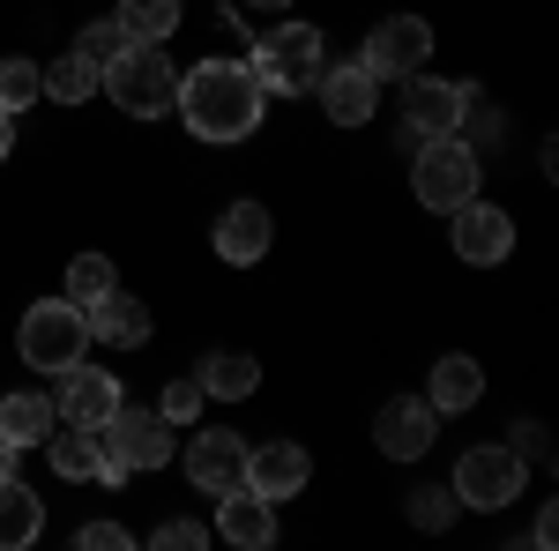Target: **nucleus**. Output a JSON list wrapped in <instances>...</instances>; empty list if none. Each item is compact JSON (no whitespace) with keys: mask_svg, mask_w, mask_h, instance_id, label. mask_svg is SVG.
Returning <instances> with one entry per match:
<instances>
[{"mask_svg":"<svg viewBox=\"0 0 559 551\" xmlns=\"http://www.w3.org/2000/svg\"><path fill=\"white\" fill-rule=\"evenodd\" d=\"M261 105H269V89L247 60H202V68H187L179 75V112H187V128L194 142H216V149H231V142H247L261 128Z\"/></svg>","mask_w":559,"mask_h":551,"instance_id":"obj_1","label":"nucleus"},{"mask_svg":"<svg viewBox=\"0 0 559 551\" xmlns=\"http://www.w3.org/2000/svg\"><path fill=\"white\" fill-rule=\"evenodd\" d=\"M97 83L112 89V105L128 120H165V112H179V68H173L165 45H128Z\"/></svg>","mask_w":559,"mask_h":551,"instance_id":"obj_2","label":"nucleus"},{"mask_svg":"<svg viewBox=\"0 0 559 551\" xmlns=\"http://www.w3.org/2000/svg\"><path fill=\"white\" fill-rule=\"evenodd\" d=\"M247 68L261 75V89H276V97H299V89L321 83V68H329V45L313 23H276V31H261L254 52H247Z\"/></svg>","mask_w":559,"mask_h":551,"instance_id":"obj_3","label":"nucleus"},{"mask_svg":"<svg viewBox=\"0 0 559 551\" xmlns=\"http://www.w3.org/2000/svg\"><path fill=\"white\" fill-rule=\"evenodd\" d=\"M15 350H23L31 373H68L90 350V313L75 298H38V306L23 313V328H15Z\"/></svg>","mask_w":559,"mask_h":551,"instance_id":"obj_4","label":"nucleus"},{"mask_svg":"<svg viewBox=\"0 0 559 551\" xmlns=\"http://www.w3.org/2000/svg\"><path fill=\"white\" fill-rule=\"evenodd\" d=\"M522 484H530V463H522L508 440H477V447H463L455 455V500L477 514H500V507H515L522 500Z\"/></svg>","mask_w":559,"mask_h":551,"instance_id":"obj_5","label":"nucleus"},{"mask_svg":"<svg viewBox=\"0 0 559 551\" xmlns=\"http://www.w3.org/2000/svg\"><path fill=\"white\" fill-rule=\"evenodd\" d=\"M477 179H485V165H477V149L463 142V134H432V142H418V165H411V194H418L432 216H448L455 202H471Z\"/></svg>","mask_w":559,"mask_h":551,"instance_id":"obj_6","label":"nucleus"},{"mask_svg":"<svg viewBox=\"0 0 559 551\" xmlns=\"http://www.w3.org/2000/svg\"><path fill=\"white\" fill-rule=\"evenodd\" d=\"M432 60V23L426 15H388L366 31V52H358V68L373 75V83H403V75H418Z\"/></svg>","mask_w":559,"mask_h":551,"instance_id":"obj_7","label":"nucleus"},{"mask_svg":"<svg viewBox=\"0 0 559 551\" xmlns=\"http://www.w3.org/2000/svg\"><path fill=\"white\" fill-rule=\"evenodd\" d=\"M97 447L128 469V477H134V469H165V463H173V424L157 418V410H134V403H120L112 418L97 424Z\"/></svg>","mask_w":559,"mask_h":551,"instance_id":"obj_8","label":"nucleus"},{"mask_svg":"<svg viewBox=\"0 0 559 551\" xmlns=\"http://www.w3.org/2000/svg\"><path fill=\"white\" fill-rule=\"evenodd\" d=\"M448 239H455V261H471V268H500V261L515 254V216L500 209V202H455L448 209Z\"/></svg>","mask_w":559,"mask_h":551,"instance_id":"obj_9","label":"nucleus"},{"mask_svg":"<svg viewBox=\"0 0 559 551\" xmlns=\"http://www.w3.org/2000/svg\"><path fill=\"white\" fill-rule=\"evenodd\" d=\"M403 128L418 134V142H432V134H463V120H471V83H432L426 68L418 75H403Z\"/></svg>","mask_w":559,"mask_h":551,"instance_id":"obj_10","label":"nucleus"},{"mask_svg":"<svg viewBox=\"0 0 559 551\" xmlns=\"http://www.w3.org/2000/svg\"><path fill=\"white\" fill-rule=\"evenodd\" d=\"M187 484L202 492V500H224V492H239L247 484V440L239 432H194L187 440Z\"/></svg>","mask_w":559,"mask_h":551,"instance_id":"obj_11","label":"nucleus"},{"mask_svg":"<svg viewBox=\"0 0 559 551\" xmlns=\"http://www.w3.org/2000/svg\"><path fill=\"white\" fill-rule=\"evenodd\" d=\"M120 403H128L120 373H105V366H83V358H75V366L60 373V395H52V410H60L68 424H90V432H97V424L112 418Z\"/></svg>","mask_w":559,"mask_h":551,"instance_id":"obj_12","label":"nucleus"},{"mask_svg":"<svg viewBox=\"0 0 559 551\" xmlns=\"http://www.w3.org/2000/svg\"><path fill=\"white\" fill-rule=\"evenodd\" d=\"M306 477H313V455H306L299 440H261V447H247V492H261L269 507L276 500H299Z\"/></svg>","mask_w":559,"mask_h":551,"instance_id":"obj_13","label":"nucleus"},{"mask_svg":"<svg viewBox=\"0 0 559 551\" xmlns=\"http://www.w3.org/2000/svg\"><path fill=\"white\" fill-rule=\"evenodd\" d=\"M321 112L336 120V128H366L373 112H381V83L358 68V60H336V68H321Z\"/></svg>","mask_w":559,"mask_h":551,"instance_id":"obj_14","label":"nucleus"},{"mask_svg":"<svg viewBox=\"0 0 559 551\" xmlns=\"http://www.w3.org/2000/svg\"><path fill=\"white\" fill-rule=\"evenodd\" d=\"M373 447H381L388 463H418V455L432 447V403H418V395L381 403V418H373Z\"/></svg>","mask_w":559,"mask_h":551,"instance_id":"obj_15","label":"nucleus"},{"mask_svg":"<svg viewBox=\"0 0 559 551\" xmlns=\"http://www.w3.org/2000/svg\"><path fill=\"white\" fill-rule=\"evenodd\" d=\"M269 239H276V224H269L261 202H231V209L216 216V231H210L216 261H231V268H254V261L269 254Z\"/></svg>","mask_w":559,"mask_h":551,"instance_id":"obj_16","label":"nucleus"},{"mask_svg":"<svg viewBox=\"0 0 559 551\" xmlns=\"http://www.w3.org/2000/svg\"><path fill=\"white\" fill-rule=\"evenodd\" d=\"M216 537H224V544H239V551H269V544H276V507H269L261 492L239 484V492H224V500H216Z\"/></svg>","mask_w":559,"mask_h":551,"instance_id":"obj_17","label":"nucleus"},{"mask_svg":"<svg viewBox=\"0 0 559 551\" xmlns=\"http://www.w3.org/2000/svg\"><path fill=\"white\" fill-rule=\"evenodd\" d=\"M52 424H60L52 395H38V387H15V395H0V440H15L23 455H31L38 440H52Z\"/></svg>","mask_w":559,"mask_h":551,"instance_id":"obj_18","label":"nucleus"},{"mask_svg":"<svg viewBox=\"0 0 559 551\" xmlns=\"http://www.w3.org/2000/svg\"><path fill=\"white\" fill-rule=\"evenodd\" d=\"M477 395H485V366L477 358H440L432 366V387H426V403H432V418H455V410H477Z\"/></svg>","mask_w":559,"mask_h":551,"instance_id":"obj_19","label":"nucleus"},{"mask_svg":"<svg viewBox=\"0 0 559 551\" xmlns=\"http://www.w3.org/2000/svg\"><path fill=\"white\" fill-rule=\"evenodd\" d=\"M90 336L120 343V350H142V343H150V306L128 298V291H105L97 306H90Z\"/></svg>","mask_w":559,"mask_h":551,"instance_id":"obj_20","label":"nucleus"},{"mask_svg":"<svg viewBox=\"0 0 559 551\" xmlns=\"http://www.w3.org/2000/svg\"><path fill=\"white\" fill-rule=\"evenodd\" d=\"M45 537V500L31 484L0 477V551H31Z\"/></svg>","mask_w":559,"mask_h":551,"instance_id":"obj_21","label":"nucleus"},{"mask_svg":"<svg viewBox=\"0 0 559 551\" xmlns=\"http://www.w3.org/2000/svg\"><path fill=\"white\" fill-rule=\"evenodd\" d=\"M194 381H202V395H216V403H247L261 387V366L247 350H210V358L194 366Z\"/></svg>","mask_w":559,"mask_h":551,"instance_id":"obj_22","label":"nucleus"},{"mask_svg":"<svg viewBox=\"0 0 559 551\" xmlns=\"http://www.w3.org/2000/svg\"><path fill=\"white\" fill-rule=\"evenodd\" d=\"M97 455H105V447H97L90 424H68V432L52 424V440H45V463H52V477H68V484H83L90 469H97Z\"/></svg>","mask_w":559,"mask_h":551,"instance_id":"obj_23","label":"nucleus"},{"mask_svg":"<svg viewBox=\"0 0 559 551\" xmlns=\"http://www.w3.org/2000/svg\"><path fill=\"white\" fill-rule=\"evenodd\" d=\"M112 23L128 31V45H165L179 31V0H120Z\"/></svg>","mask_w":559,"mask_h":551,"instance_id":"obj_24","label":"nucleus"},{"mask_svg":"<svg viewBox=\"0 0 559 551\" xmlns=\"http://www.w3.org/2000/svg\"><path fill=\"white\" fill-rule=\"evenodd\" d=\"M105 291H120V276H112V261H105V254H75V261H68V298H75L83 313Z\"/></svg>","mask_w":559,"mask_h":551,"instance_id":"obj_25","label":"nucleus"},{"mask_svg":"<svg viewBox=\"0 0 559 551\" xmlns=\"http://www.w3.org/2000/svg\"><path fill=\"white\" fill-rule=\"evenodd\" d=\"M90 89H97V68H90V60H75V52L45 68V97H52V105H83Z\"/></svg>","mask_w":559,"mask_h":551,"instance_id":"obj_26","label":"nucleus"},{"mask_svg":"<svg viewBox=\"0 0 559 551\" xmlns=\"http://www.w3.org/2000/svg\"><path fill=\"white\" fill-rule=\"evenodd\" d=\"M38 89H45V68H38V60H0V112L38 105Z\"/></svg>","mask_w":559,"mask_h":551,"instance_id":"obj_27","label":"nucleus"},{"mask_svg":"<svg viewBox=\"0 0 559 551\" xmlns=\"http://www.w3.org/2000/svg\"><path fill=\"white\" fill-rule=\"evenodd\" d=\"M120 52H128V31H120V23H83V38H75V60H90V68L105 75Z\"/></svg>","mask_w":559,"mask_h":551,"instance_id":"obj_28","label":"nucleus"},{"mask_svg":"<svg viewBox=\"0 0 559 551\" xmlns=\"http://www.w3.org/2000/svg\"><path fill=\"white\" fill-rule=\"evenodd\" d=\"M448 514H455V492H448V484H418V492H411V522H418V529H448Z\"/></svg>","mask_w":559,"mask_h":551,"instance_id":"obj_29","label":"nucleus"},{"mask_svg":"<svg viewBox=\"0 0 559 551\" xmlns=\"http://www.w3.org/2000/svg\"><path fill=\"white\" fill-rule=\"evenodd\" d=\"M202 403H210L202 381H173V387H165V403H157V418H165V424H194V418H202Z\"/></svg>","mask_w":559,"mask_h":551,"instance_id":"obj_30","label":"nucleus"},{"mask_svg":"<svg viewBox=\"0 0 559 551\" xmlns=\"http://www.w3.org/2000/svg\"><path fill=\"white\" fill-rule=\"evenodd\" d=\"M157 544H165V551H202V544H210V529H202V522H157Z\"/></svg>","mask_w":559,"mask_h":551,"instance_id":"obj_31","label":"nucleus"},{"mask_svg":"<svg viewBox=\"0 0 559 551\" xmlns=\"http://www.w3.org/2000/svg\"><path fill=\"white\" fill-rule=\"evenodd\" d=\"M75 544H83V551H128L134 537L120 529V522H83V537H75Z\"/></svg>","mask_w":559,"mask_h":551,"instance_id":"obj_32","label":"nucleus"},{"mask_svg":"<svg viewBox=\"0 0 559 551\" xmlns=\"http://www.w3.org/2000/svg\"><path fill=\"white\" fill-rule=\"evenodd\" d=\"M508 440H515V455H522V463H537V455H552V440H545V424H515Z\"/></svg>","mask_w":559,"mask_h":551,"instance_id":"obj_33","label":"nucleus"},{"mask_svg":"<svg viewBox=\"0 0 559 551\" xmlns=\"http://www.w3.org/2000/svg\"><path fill=\"white\" fill-rule=\"evenodd\" d=\"M15 463H23V447H15V440H0V477H15Z\"/></svg>","mask_w":559,"mask_h":551,"instance_id":"obj_34","label":"nucleus"},{"mask_svg":"<svg viewBox=\"0 0 559 551\" xmlns=\"http://www.w3.org/2000/svg\"><path fill=\"white\" fill-rule=\"evenodd\" d=\"M8 142H15V134H8V112H0V165H8Z\"/></svg>","mask_w":559,"mask_h":551,"instance_id":"obj_35","label":"nucleus"},{"mask_svg":"<svg viewBox=\"0 0 559 551\" xmlns=\"http://www.w3.org/2000/svg\"><path fill=\"white\" fill-rule=\"evenodd\" d=\"M247 8H292V0H247Z\"/></svg>","mask_w":559,"mask_h":551,"instance_id":"obj_36","label":"nucleus"}]
</instances>
